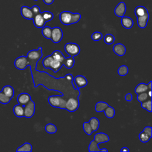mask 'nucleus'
Listing matches in <instances>:
<instances>
[{
    "label": "nucleus",
    "instance_id": "obj_31",
    "mask_svg": "<svg viewBox=\"0 0 152 152\" xmlns=\"http://www.w3.org/2000/svg\"><path fill=\"white\" fill-rule=\"evenodd\" d=\"M148 98H150V97L148 96V93H147V92H143V93H140V94H137V99L138 102H141V103H142L146 100H147L148 99ZM151 99V98H150Z\"/></svg>",
    "mask_w": 152,
    "mask_h": 152
},
{
    "label": "nucleus",
    "instance_id": "obj_42",
    "mask_svg": "<svg viewBox=\"0 0 152 152\" xmlns=\"http://www.w3.org/2000/svg\"><path fill=\"white\" fill-rule=\"evenodd\" d=\"M121 152H129V150L126 147H122V148H121Z\"/></svg>",
    "mask_w": 152,
    "mask_h": 152
},
{
    "label": "nucleus",
    "instance_id": "obj_39",
    "mask_svg": "<svg viewBox=\"0 0 152 152\" xmlns=\"http://www.w3.org/2000/svg\"><path fill=\"white\" fill-rule=\"evenodd\" d=\"M144 131L145 133H146L149 137H150L151 138L152 137V128L151 126H145L144 128V130L142 131Z\"/></svg>",
    "mask_w": 152,
    "mask_h": 152
},
{
    "label": "nucleus",
    "instance_id": "obj_5",
    "mask_svg": "<svg viewBox=\"0 0 152 152\" xmlns=\"http://www.w3.org/2000/svg\"><path fill=\"white\" fill-rule=\"evenodd\" d=\"M64 50L69 56L73 57L78 55L80 52V48L78 45L72 42L66 43L64 46Z\"/></svg>",
    "mask_w": 152,
    "mask_h": 152
},
{
    "label": "nucleus",
    "instance_id": "obj_6",
    "mask_svg": "<svg viewBox=\"0 0 152 152\" xmlns=\"http://www.w3.org/2000/svg\"><path fill=\"white\" fill-rule=\"evenodd\" d=\"M42 48L39 47L38 49H33L30 50L27 54V58L28 60L33 62H37L41 59L42 57Z\"/></svg>",
    "mask_w": 152,
    "mask_h": 152
},
{
    "label": "nucleus",
    "instance_id": "obj_13",
    "mask_svg": "<svg viewBox=\"0 0 152 152\" xmlns=\"http://www.w3.org/2000/svg\"><path fill=\"white\" fill-rule=\"evenodd\" d=\"M33 24L34 26L37 28H42L45 26L46 24V21L44 20L41 12L34 15L33 18Z\"/></svg>",
    "mask_w": 152,
    "mask_h": 152
},
{
    "label": "nucleus",
    "instance_id": "obj_1",
    "mask_svg": "<svg viewBox=\"0 0 152 152\" xmlns=\"http://www.w3.org/2000/svg\"><path fill=\"white\" fill-rule=\"evenodd\" d=\"M109 141V136L103 132H99L95 134L94 139L90 142L88 145L89 152H97V151H106L108 150L106 148L100 149L98 145L101 143H104Z\"/></svg>",
    "mask_w": 152,
    "mask_h": 152
},
{
    "label": "nucleus",
    "instance_id": "obj_28",
    "mask_svg": "<svg viewBox=\"0 0 152 152\" xmlns=\"http://www.w3.org/2000/svg\"><path fill=\"white\" fill-rule=\"evenodd\" d=\"M41 14H42L44 20L46 21V22L50 21L54 17L53 14L49 11H45L41 12Z\"/></svg>",
    "mask_w": 152,
    "mask_h": 152
},
{
    "label": "nucleus",
    "instance_id": "obj_7",
    "mask_svg": "<svg viewBox=\"0 0 152 152\" xmlns=\"http://www.w3.org/2000/svg\"><path fill=\"white\" fill-rule=\"evenodd\" d=\"M80 105V102L78 99V97H69L68 100H66V104H65V110H68L70 112H73L76 111Z\"/></svg>",
    "mask_w": 152,
    "mask_h": 152
},
{
    "label": "nucleus",
    "instance_id": "obj_38",
    "mask_svg": "<svg viewBox=\"0 0 152 152\" xmlns=\"http://www.w3.org/2000/svg\"><path fill=\"white\" fill-rule=\"evenodd\" d=\"M31 10L33 12V14L34 15H36V14H38L39 13H40V9L39 8V6L37 5H33L31 8Z\"/></svg>",
    "mask_w": 152,
    "mask_h": 152
},
{
    "label": "nucleus",
    "instance_id": "obj_19",
    "mask_svg": "<svg viewBox=\"0 0 152 152\" xmlns=\"http://www.w3.org/2000/svg\"><path fill=\"white\" fill-rule=\"evenodd\" d=\"M13 112L17 117H24V106L20 104L15 105L13 107Z\"/></svg>",
    "mask_w": 152,
    "mask_h": 152
},
{
    "label": "nucleus",
    "instance_id": "obj_35",
    "mask_svg": "<svg viewBox=\"0 0 152 152\" xmlns=\"http://www.w3.org/2000/svg\"><path fill=\"white\" fill-rule=\"evenodd\" d=\"M11 99L7 96L2 91H0V103L4 104H8Z\"/></svg>",
    "mask_w": 152,
    "mask_h": 152
},
{
    "label": "nucleus",
    "instance_id": "obj_21",
    "mask_svg": "<svg viewBox=\"0 0 152 152\" xmlns=\"http://www.w3.org/2000/svg\"><path fill=\"white\" fill-rule=\"evenodd\" d=\"M2 91L8 97L12 99L14 95V90L11 86H5L2 89Z\"/></svg>",
    "mask_w": 152,
    "mask_h": 152
},
{
    "label": "nucleus",
    "instance_id": "obj_45",
    "mask_svg": "<svg viewBox=\"0 0 152 152\" xmlns=\"http://www.w3.org/2000/svg\"><path fill=\"white\" fill-rule=\"evenodd\" d=\"M34 1H38V0H34Z\"/></svg>",
    "mask_w": 152,
    "mask_h": 152
},
{
    "label": "nucleus",
    "instance_id": "obj_27",
    "mask_svg": "<svg viewBox=\"0 0 152 152\" xmlns=\"http://www.w3.org/2000/svg\"><path fill=\"white\" fill-rule=\"evenodd\" d=\"M104 115L107 118H112L115 115V110L112 106H108L104 110Z\"/></svg>",
    "mask_w": 152,
    "mask_h": 152
},
{
    "label": "nucleus",
    "instance_id": "obj_9",
    "mask_svg": "<svg viewBox=\"0 0 152 152\" xmlns=\"http://www.w3.org/2000/svg\"><path fill=\"white\" fill-rule=\"evenodd\" d=\"M63 37V31L59 27H54L52 28L51 39L52 41L55 43H58L61 42Z\"/></svg>",
    "mask_w": 152,
    "mask_h": 152
},
{
    "label": "nucleus",
    "instance_id": "obj_4",
    "mask_svg": "<svg viewBox=\"0 0 152 152\" xmlns=\"http://www.w3.org/2000/svg\"><path fill=\"white\" fill-rule=\"evenodd\" d=\"M48 100L49 104L51 106L62 109H65L66 100L64 98V95L50 96L48 97Z\"/></svg>",
    "mask_w": 152,
    "mask_h": 152
},
{
    "label": "nucleus",
    "instance_id": "obj_20",
    "mask_svg": "<svg viewBox=\"0 0 152 152\" xmlns=\"http://www.w3.org/2000/svg\"><path fill=\"white\" fill-rule=\"evenodd\" d=\"M148 90L149 88L147 84H145L144 83H141L136 86V87L135 88L134 91L137 94H138L143 92H147L148 91Z\"/></svg>",
    "mask_w": 152,
    "mask_h": 152
},
{
    "label": "nucleus",
    "instance_id": "obj_40",
    "mask_svg": "<svg viewBox=\"0 0 152 152\" xmlns=\"http://www.w3.org/2000/svg\"><path fill=\"white\" fill-rule=\"evenodd\" d=\"M125 99L127 102H131L132 100V95L131 93H127L125 96Z\"/></svg>",
    "mask_w": 152,
    "mask_h": 152
},
{
    "label": "nucleus",
    "instance_id": "obj_23",
    "mask_svg": "<svg viewBox=\"0 0 152 152\" xmlns=\"http://www.w3.org/2000/svg\"><path fill=\"white\" fill-rule=\"evenodd\" d=\"M109 106V104L104 102H102V101H100L98 102L95 106V110L97 112H104V110H105V109Z\"/></svg>",
    "mask_w": 152,
    "mask_h": 152
},
{
    "label": "nucleus",
    "instance_id": "obj_29",
    "mask_svg": "<svg viewBox=\"0 0 152 152\" xmlns=\"http://www.w3.org/2000/svg\"><path fill=\"white\" fill-rule=\"evenodd\" d=\"M45 131L49 134H55L57 131L56 126L53 124H48L45 127Z\"/></svg>",
    "mask_w": 152,
    "mask_h": 152
},
{
    "label": "nucleus",
    "instance_id": "obj_24",
    "mask_svg": "<svg viewBox=\"0 0 152 152\" xmlns=\"http://www.w3.org/2000/svg\"><path fill=\"white\" fill-rule=\"evenodd\" d=\"M134 12H135L136 17L142 16V15H144L145 14H146L147 12H148V10L144 6L140 5L135 8V9L134 10Z\"/></svg>",
    "mask_w": 152,
    "mask_h": 152
},
{
    "label": "nucleus",
    "instance_id": "obj_26",
    "mask_svg": "<svg viewBox=\"0 0 152 152\" xmlns=\"http://www.w3.org/2000/svg\"><path fill=\"white\" fill-rule=\"evenodd\" d=\"M42 34L46 39H50L52 34V28L49 26H44L42 29Z\"/></svg>",
    "mask_w": 152,
    "mask_h": 152
},
{
    "label": "nucleus",
    "instance_id": "obj_41",
    "mask_svg": "<svg viewBox=\"0 0 152 152\" xmlns=\"http://www.w3.org/2000/svg\"><path fill=\"white\" fill-rule=\"evenodd\" d=\"M43 1L44 3L46 5H50L54 2V0H43Z\"/></svg>",
    "mask_w": 152,
    "mask_h": 152
},
{
    "label": "nucleus",
    "instance_id": "obj_32",
    "mask_svg": "<svg viewBox=\"0 0 152 152\" xmlns=\"http://www.w3.org/2000/svg\"><path fill=\"white\" fill-rule=\"evenodd\" d=\"M83 129H84V131L85 132V133L88 135H91V134L93 132L88 122H84L83 125Z\"/></svg>",
    "mask_w": 152,
    "mask_h": 152
},
{
    "label": "nucleus",
    "instance_id": "obj_44",
    "mask_svg": "<svg viewBox=\"0 0 152 152\" xmlns=\"http://www.w3.org/2000/svg\"><path fill=\"white\" fill-rule=\"evenodd\" d=\"M148 85V88L149 90H151V81H150L148 84H147Z\"/></svg>",
    "mask_w": 152,
    "mask_h": 152
},
{
    "label": "nucleus",
    "instance_id": "obj_11",
    "mask_svg": "<svg viewBox=\"0 0 152 152\" xmlns=\"http://www.w3.org/2000/svg\"><path fill=\"white\" fill-rule=\"evenodd\" d=\"M73 81H74V84H75L77 89L84 87L88 84V81H87V78L84 76L81 75H77L74 78Z\"/></svg>",
    "mask_w": 152,
    "mask_h": 152
},
{
    "label": "nucleus",
    "instance_id": "obj_3",
    "mask_svg": "<svg viewBox=\"0 0 152 152\" xmlns=\"http://www.w3.org/2000/svg\"><path fill=\"white\" fill-rule=\"evenodd\" d=\"M42 64L45 68L51 69L55 73L59 71L63 66L62 63L53 58L51 55L47 56L43 59Z\"/></svg>",
    "mask_w": 152,
    "mask_h": 152
},
{
    "label": "nucleus",
    "instance_id": "obj_18",
    "mask_svg": "<svg viewBox=\"0 0 152 152\" xmlns=\"http://www.w3.org/2000/svg\"><path fill=\"white\" fill-rule=\"evenodd\" d=\"M122 26L126 29H130L134 25V21L131 18L126 16H123L121 20Z\"/></svg>",
    "mask_w": 152,
    "mask_h": 152
},
{
    "label": "nucleus",
    "instance_id": "obj_22",
    "mask_svg": "<svg viewBox=\"0 0 152 152\" xmlns=\"http://www.w3.org/2000/svg\"><path fill=\"white\" fill-rule=\"evenodd\" d=\"M93 132L94 131H96L99 127V125H100V122L99 121V119L96 118V117H92L90 121H88Z\"/></svg>",
    "mask_w": 152,
    "mask_h": 152
},
{
    "label": "nucleus",
    "instance_id": "obj_12",
    "mask_svg": "<svg viewBox=\"0 0 152 152\" xmlns=\"http://www.w3.org/2000/svg\"><path fill=\"white\" fill-rule=\"evenodd\" d=\"M126 7L125 2H120L116 6L114 10V13L117 17H122L125 15L126 12Z\"/></svg>",
    "mask_w": 152,
    "mask_h": 152
},
{
    "label": "nucleus",
    "instance_id": "obj_10",
    "mask_svg": "<svg viewBox=\"0 0 152 152\" xmlns=\"http://www.w3.org/2000/svg\"><path fill=\"white\" fill-rule=\"evenodd\" d=\"M15 67L20 70H24L26 68L27 65V57L22 55L16 58L14 61Z\"/></svg>",
    "mask_w": 152,
    "mask_h": 152
},
{
    "label": "nucleus",
    "instance_id": "obj_37",
    "mask_svg": "<svg viewBox=\"0 0 152 152\" xmlns=\"http://www.w3.org/2000/svg\"><path fill=\"white\" fill-rule=\"evenodd\" d=\"M103 37V34L101 32L95 31L91 34V39L94 41L100 40Z\"/></svg>",
    "mask_w": 152,
    "mask_h": 152
},
{
    "label": "nucleus",
    "instance_id": "obj_8",
    "mask_svg": "<svg viewBox=\"0 0 152 152\" xmlns=\"http://www.w3.org/2000/svg\"><path fill=\"white\" fill-rule=\"evenodd\" d=\"M35 113V103L31 99L24 106V117L31 118Z\"/></svg>",
    "mask_w": 152,
    "mask_h": 152
},
{
    "label": "nucleus",
    "instance_id": "obj_14",
    "mask_svg": "<svg viewBox=\"0 0 152 152\" xmlns=\"http://www.w3.org/2000/svg\"><path fill=\"white\" fill-rule=\"evenodd\" d=\"M149 17H150V15H149L148 12L142 16L137 17V21L138 26L141 28H144L147 25Z\"/></svg>",
    "mask_w": 152,
    "mask_h": 152
},
{
    "label": "nucleus",
    "instance_id": "obj_15",
    "mask_svg": "<svg viewBox=\"0 0 152 152\" xmlns=\"http://www.w3.org/2000/svg\"><path fill=\"white\" fill-rule=\"evenodd\" d=\"M21 14L23 18L27 20H32L34 17L31 8L26 5H23L21 7Z\"/></svg>",
    "mask_w": 152,
    "mask_h": 152
},
{
    "label": "nucleus",
    "instance_id": "obj_43",
    "mask_svg": "<svg viewBox=\"0 0 152 152\" xmlns=\"http://www.w3.org/2000/svg\"><path fill=\"white\" fill-rule=\"evenodd\" d=\"M147 93L150 98H151V90H148V91H147Z\"/></svg>",
    "mask_w": 152,
    "mask_h": 152
},
{
    "label": "nucleus",
    "instance_id": "obj_2",
    "mask_svg": "<svg viewBox=\"0 0 152 152\" xmlns=\"http://www.w3.org/2000/svg\"><path fill=\"white\" fill-rule=\"evenodd\" d=\"M81 18L78 12H72L68 11H64L59 14V20L62 24L69 26L78 23Z\"/></svg>",
    "mask_w": 152,
    "mask_h": 152
},
{
    "label": "nucleus",
    "instance_id": "obj_33",
    "mask_svg": "<svg viewBox=\"0 0 152 152\" xmlns=\"http://www.w3.org/2000/svg\"><path fill=\"white\" fill-rule=\"evenodd\" d=\"M115 37L112 34H106L104 37V42L107 45H112L115 42Z\"/></svg>",
    "mask_w": 152,
    "mask_h": 152
},
{
    "label": "nucleus",
    "instance_id": "obj_34",
    "mask_svg": "<svg viewBox=\"0 0 152 152\" xmlns=\"http://www.w3.org/2000/svg\"><path fill=\"white\" fill-rule=\"evenodd\" d=\"M128 71H129L128 68L127 67V66L125 65H121V66H119V68L118 69V74L122 77L125 76L128 73Z\"/></svg>",
    "mask_w": 152,
    "mask_h": 152
},
{
    "label": "nucleus",
    "instance_id": "obj_16",
    "mask_svg": "<svg viewBox=\"0 0 152 152\" xmlns=\"http://www.w3.org/2000/svg\"><path fill=\"white\" fill-rule=\"evenodd\" d=\"M31 99L30 95L27 93H21L17 96V102L18 104L23 106L26 105Z\"/></svg>",
    "mask_w": 152,
    "mask_h": 152
},
{
    "label": "nucleus",
    "instance_id": "obj_30",
    "mask_svg": "<svg viewBox=\"0 0 152 152\" xmlns=\"http://www.w3.org/2000/svg\"><path fill=\"white\" fill-rule=\"evenodd\" d=\"M141 107L145 109L147 111L149 112H151L152 109H151V99H149L141 103Z\"/></svg>",
    "mask_w": 152,
    "mask_h": 152
},
{
    "label": "nucleus",
    "instance_id": "obj_17",
    "mask_svg": "<svg viewBox=\"0 0 152 152\" xmlns=\"http://www.w3.org/2000/svg\"><path fill=\"white\" fill-rule=\"evenodd\" d=\"M112 49H113L114 53L119 56H124L126 53V48L122 43L115 44L113 46Z\"/></svg>",
    "mask_w": 152,
    "mask_h": 152
},
{
    "label": "nucleus",
    "instance_id": "obj_36",
    "mask_svg": "<svg viewBox=\"0 0 152 152\" xmlns=\"http://www.w3.org/2000/svg\"><path fill=\"white\" fill-rule=\"evenodd\" d=\"M151 137H149L146 133H145L144 131H142L139 134V139L141 142H147L150 140Z\"/></svg>",
    "mask_w": 152,
    "mask_h": 152
},
{
    "label": "nucleus",
    "instance_id": "obj_25",
    "mask_svg": "<svg viewBox=\"0 0 152 152\" xmlns=\"http://www.w3.org/2000/svg\"><path fill=\"white\" fill-rule=\"evenodd\" d=\"M32 151V145L28 142H25L22 145L20 146L16 150V151H24V152H31Z\"/></svg>",
    "mask_w": 152,
    "mask_h": 152
}]
</instances>
